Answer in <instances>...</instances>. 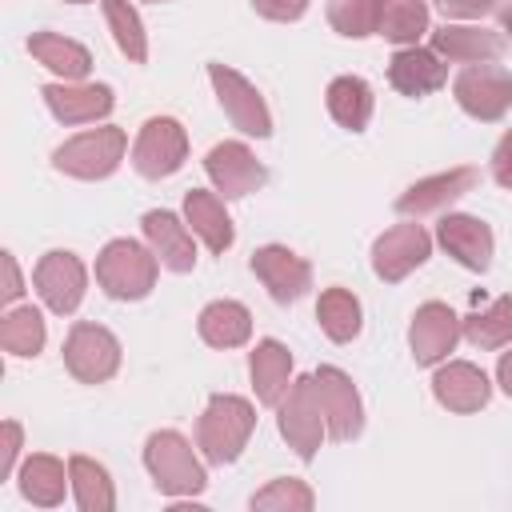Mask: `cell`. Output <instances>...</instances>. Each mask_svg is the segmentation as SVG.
I'll use <instances>...</instances> for the list:
<instances>
[{
  "instance_id": "obj_1",
  "label": "cell",
  "mask_w": 512,
  "mask_h": 512,
  "mask_svg": "<svg viewBox=\"0 0 512 512\" xmlns=\"http://www.w3.org/2000/svg\"><path fill=\"white\" fill-rule=\"evenodd\" d=\"M252 428H256V412L244 396H212L196 424V444L212 464H232L248 444Z\"/></svg>"
},
{
  "instance_id": "obj_2",
  "label": "cell",
  "mask_w": 512,
  "mask_h": 512,
  "mask_svg": "<svg viewBox=\"0 0 512 512\" xmlns=\"http://www.w3.org/2000/svg\"><path fill=\"white\" fill-rule=\"evenodd\" d=\"M144 464L164 496H196L208 484L204 464L180 432H152L144 444Z\"/></svg>"
},
{
  "instance_id": "obj_3",
  "label": "cell",
  "mask_w": 512,
  "mask_h": 512,
  "mask_svg": "<svg viewBox=\"0 0 512 512\" xmlns=\"http://www.w3.org/2000/svg\"><path fill=\"white\" fill-rule=\"evenodd\" d=\"M96 280L112 300H144L156 284V252L136 240H112L96 256Z\"/></svg>"
},
{
  "instance_id": "obj_4",
  "label": "cell",
  "mask_w": 512,
  "mask_h": 512,
  "mask_svg": "<svg viewBox=\"0 0 512 512\" xmlns=\"http://www.w3.org/2000/svg\"><path fill=\"white\" fill-rule=\"evenodd\" d=\"M124 148H128V136L120 128H92L60 144L52 152V164L76 180H104L124 160Z\"/></svg>"
},
{
  "instance_id": "obj_5",
  "label": "cell",
  "mask_w": 512,
  "mask_h": 512,
  "mask_svg": "<svg viewBox=\"0 0 512 512\" xmlns=\"http://www.w3.org/2000/svg\"><path fill=\"white\" fill-rule=\"evenodd\" d=\"M324 408H320V392H316V380L312 376H300L292 380V388L284 392L280 400V436L296 448L300 460H312L316 448H320V436H324Z\"/></svg>"
},
{
  "instance_id": "obj_6",
  "label": "cell",
  "mask_w": 512,
  "mask_h": 512,
  "mask_svg": "<svg viewBox=\"0 0 512 512\" xmlns=\"http://www.w3.org/2000/svg\"><path fill=\"white\" fill-rule=\"evenodd\" d=\"M64 364L80 384H104L120 368V340L100 324H76L64 340Z\"/></svg>"
},
{
  "instance_id": "obj_7",
  "label": "cell",
  "mask_w": 512,
  "mask_h": 512,
  "mask_svg": "<svg viewBox=\"0 0 512 512\" xmlns=\"http://www.w3.org/2000/svg\"><path fill=\"white\" fill-rule=\"evenodd\" d=\"M188 156V136L184 128L172 120V116H152L140 136H136V148H132V164L140 176L148 180H160V176H172Z\"/></svg>"
},
{
  "instance_id": "obj_8",
  "label": "cell",
  "mask_w": 512,
  "mask_h": 512,
  "mask_svg": "<svg viewBox=\"0 0 512 512\" xmlns=\"http://www.w3.org/2000/svg\"><path fill=\"white\" fill-rule=\"evenodd\" d=\"M460 108L476 120H500L512 104V76L496 64H472L452 84Z\"/></svg>"
},
{
  "instance_id": "obj_9",
  "label": "cell",
  "mask_w": 512,
  "mask_h": 512,
  "mask_svg": "<svg viewBox=\"0 0 512 512\" xmlns=\"http://www.w3.org/2000/svg\"><path fill=\"white\" fill-rule=\"evenodd\" d=\"M208 76H212V88H216L220 108L228 112V120H232L240 132H248V136H268V132H272V116H268L264 96H260L240 72H232V68H224V64H212Z\"/></svg>"
},
{
  "instance_id": "obj_10",
  "label": "cell",
  "mask_w": 512,
  "mask_h": 512,
  "mask_svg": "<svg viewBox=\"0 0 512 512\" xmlns=\"http://www.w3.org/2000/svg\"><path fill=\"white\" fill-rule=\"evenodd\" d=\"M428 252H432V236H428L416 220H408V224L388 228V232L372 244V268H376L380 280L396 284V280H404L412 268H420V264L428 260Z\"/></svg>"
},
{
  "instance_id": "obj_11",
  "label": "cell",
  "mask_w": 512,
  "mask_h": 512,
  "mask_svg": "<svg viewBox=\"0 0 512 512\" xmlns=\"http://www.w3.org/2000/svg\"><path fill=\"white\" fill-rule=\"evenodd\" d=\"M252 272L264 280V288L272 292V300L292 304L312 288V268L304 256H296L284 244H264L252 252Z\"/></svg>"
},
{
  "instance_id": "obj_12",
  "label": "cell",
  "mask_w": 512,
  "mask_h": 512,
  "mask_svg": "<svg viewBox=\"0 0 512 512\" xmlns=\"http://www.w3.org/2000/svg\"><path fill=\"white\" fill-rule=\"evenodd\" d=\"M456 340H460V320L448 304L428 300L416 308L412 328H408V344H412L416 364H440L456 348Z\"/></svg>"
},
{
  "instance_id": "obj_13",
  "label": "cell",
  "mask_w": 512,
  "mask_h": 512,
  "mask_svg": "<svg viewBox=\"0 0 512 512\" xmlns=\"http://www.w3.org/2000/svg\"><path fill=\"white\" fill-rule=\"evenodd\" d=\"M312 380H316V392H320V408H324L328 432H332L336 440L360 436V428H364V408H360L356 384H352L340 368H320V372H312Z\"/></svg>"
},
{
  "instance_id": "obj_14",
  "label": "cell",
  "mask_w": 512,
  "mask_h": 512,
  "mask_svg": "<svg viewBox=\"0 0 512 512\" xmlns=\"http://www.w3.org/2000/svg\"><path fill=\"white\" fill-rule=\"evenodd\" d=\"M204 168H208L212 184H216L228 200L256 192V188L264 184V176H268V172H264V164L252 156V148H248V144H240V140H224V144H216V148L208 152Z\"/></svg>"
},
{
  "instance_id": "obj_15",
  "label": "cell",
  "mask_w": 512,
  "mask_h": 512,
  "mask_svg": "<svg viewBox=\"0 0 512 512\" xmlns=\"http://www.w3.org/2000/svg\"><path fill=\"white\" fill-rule=\"evenodd\" d=\"M32 280H36V292L44 296V304L52 312H60V316L76 312V304L84 296V264L72 252H48V256H40Z\"/></svg>"
},
{
  "instance_id": "obj_16",
  "label": "cell",
  "mask_w": 512,
  "mask_h": 512,
  "mask_svg": "<svg viewBox=\"0 0 512 512\" xmlns=\"http://www.w3.org/2000/svg\"><path fill=\"white\" fill-rule=\"evenodd\" d=\"M476 180H480L476 168H452V172L416 180V184L396 200V208H400L404 216H428V212H440L444 204H452V200H460L464 192H472Z\"/></svg>"
},
{
  "instance_id": "obj_17",
  "label": "cell",
  "mask_w": 512,
  "mask_h": 512,
  "mask_svg": "<svg viewBox=\"0 0 512 512\" xmlns=\"http://www.w3.org/2000/svg\"><path fill=\"white\" fill-rule=\"evenodd\" d=\"M432 392H436V400H440L448 412H476V408L488 404L492 384H488V376H484L476 364L452 360V364H444V368L432 376Z\"/></svg>"
},
{
  "instance_id": "obj_18",
  "label": "cell",
  "mask_w": 512,
  "mask_h": 512,
  "mask_svg": "<svg viewBox=\"0 0 512 512\" xmlns=\"http://www.w3.org/2000/svg\"><path fill=\"white\" fill-rule=\"evenodd\" d=\"M440 244L472 272H484L492 264V228L476 216H460V212H448L436 228Z\"/></svg>"
},
{
  "instance_id": "obj_19",
  "label": "cell",
  "mask_w": 512,
  "mask_h": 512,
  "mask_svg": "<svg viewBox=\"0 0 512 512\" xmlns=\"http://www.w3.org/2000/svg\"><path fill=\"white\" fill-rule=\"evenodd\" d=\"M44 100H48L52 116L64 124H88V120H100L112 112V88H104V84H76V80L48 84Z\"/></svg>"
},
{
  "instance_id": "obj_20",
  "label": "cell",
  "mask_w": 512,
  "mask_h": 512,
  "mask_svg": "<svg viewBox=\"0 0 512 512\" xmlns=\"http://www.w3.org/2000/svg\"><path fill=\"white\" fill-rule=\"evenodd\" d=\"M388 80L396 92L404 96H424V92H436L444 80H448V64H440V52L432 48H400L388 64Z\"/></svg>"
},
{
  "instance_id": "obj_21",
  "label": "cell",
  "mask_w": 512,
  "mask_h": 512,
  "mask_svg": "<svg viewBox=\"0 0 512 512\" xmlns=\"http://www.w3.org/2000/svg\"><path fill=\"white\" fill-rule=\"evenodd\" d=\"M144 236H148L156 260H160L164 268H172V272H192V264H196V244H192V232H188L172 212H164V208L148 212V216H144Z\"/></svg>"
},
{
  "instance_id": "obj_22",
  "label": "cell",
  "mask_w": 512,
  "mask_h": 512,
  "mask_svg": "<svg viewBox=\"0 0 512 512\" xmlns=\"http://www.w3.org/2000/svg\"><path fill=\"white\" fill-rule=\"evenodd\" d=\"M432 48L456 64H492L504 56V36L500 32H488V28H456V24H444L436 36H432Z\"/></svg>"
},
{
  "instance_id": "obj_23",
  "label": "cell",
  "mask_w": 512,
  "mask_h": 512,
  "mask_svg": "<svg viewBox=\"0 0 512 512\" xmlns=\"http://www.w3.org/2000/svg\"><path fill=\"white\" fill-rule=\"evenodd\" d=\"M248 372H252V388H256V400L260 404H280L284 392L292 388V356L280 340H260L252 348V360H248Z\"/></svg>"
},
{
  "instance_id": "obj_24",
  "label": "cell",
  "mask_w": 512,
  "mask_h": 512,
  "mask_svg": "<svg viewBox=\"0 0 512 512\" xmlns=\"http://www.w3.org/2000/svg\"><path fill=\"white\" fill-rule=\"evenodd\" d=\"M28 52L44 68H52L56 76H64V80H84L88 68H92L88 48L76 44V40H68V36H60V32H32L28 36Z\"/></svg>"
},
{
  "instance_id": "obj_25",
  "label": "cell",
  "mask_w": 512,
  "mask_h": 512,
  "mask_svg": "<svg viewBox=\"0 0 512 512\" xmlns=\"http://www.w3.org/2000/svg\"><path fill=\"white\" fill-rule=\"evenodd\" d=\"M184 216H188V224H192V232L212 248V252H224V248H232V240H236V232H232V220H228V212H224V204L212 196V192H204V188H192L188 196H184Z\"/></svg>"
},
{
  "instance_id": "obj_26",
  "label": "cell",
  "mask_w": 512,
  "mask_h": 512,
  "mask_svg": "<svg viewBox=\"0 0 512 512\" xmlns=\"http://www.w3.org/2000/svg\"><path fill=\"white\" fill-rule=\"evenodd\" d=\"M200 336L212 348H236V344H244L252 336V316L236 300H212L200 312Z\"/></svg>"
},
{
  "instance_id": "obj_27",
  "label": "cell",
  "mask_w": 512,
  "mask_h": 512,
  "mask_svg": "<svg viewBox=\"0 0 512 512\" xmlns=\"http://www.w3.org/2000/svg\"><path fill=\"white\" fill-rule=\"evenodd\" d=\"M72 480V476H68ZM64 464L56 460V456H44V452H36V456H28L24 464H20V492H24V500H32V504H40V508H56L60 500H64Z\"/></svg>"
},
{
  "instance_id": "obj_28",
  "label": "cell",
  "mask_w": 512,
  "mask_h": 512,
  "mask_svg": "<svg viewBox=\"0 0 512 512\" xmlns=\"http://www.w3.org/2000/svg\"><path fill=\"white\" fill-rule=\"evenodd\" d=\"M328 112L340 128L364 132V124L372 116V88L360 76H336L328 84Z\"/></svg>"
},
{
  "instance_id": "obj_29",
  "label": "cell",
  "mask_w": 512,
  "mask_h": 512,
  "mask_svg": "<svg viewBox=\"0 0 512 512\" xmlns=\"http://www.w3.org/2000/svg\"><path fill=\"white\" fill-rule=\"evenodd\" d=\"M316 320L324 328L328 340L336 344H348L360 336V300L348 292V288H324L320 300H316Z\"/></svg>"
},
{
  "instance_id": "obj_30",
  "label": "cell",
  "mask_w": 512,
  "mask_h": 512,
  "mask_svg": "<svg viewBox=\"0 0 512 512\" xmlns=\"http://www.w3.org/2000/svg\"><path fill=\"white\" fill-rule=\"evenodd\" d=\"M68 476H72L76 504H80L84 512H112L116 492H112V480H108L104 464H96V460H88V456H72V460H68Z\"/></svg>"
},
{
  "instance_id": "obj_31",
  "label": "cell",
  "mask_w": 512,
  "mask_h": 512,
  "mask_svg": "<svg viewBox=\"0 0 512 512\" xmlns=\"http://www.w3.org/2000/svg\"><path fill=\"white\" fill-rule=\"evenodd\" d=\"M460 332H464L476 348H504V344L512 340V296H500V300H492L488 308L472 312V316L460 324Z\"/></svg>"
},
{
  "instance_id": "obj_32",
  "label": "cell",
  "mask_w": 512,
  "mask_h": 512,
  "mask_svg": "<svg viewBox=\"0 0 512 512\" xmlns=\"http://www.w3.org/2000/svg\"><path fill=\"white\" fill-rule=\"evenodd\" d=\"M0 344L12 356H36L44 348V316L28 304V308H12L0 324Z\"/></svg>"
},
{
  "instance_id": "obj_33",
  "label": "cell",
  "mask_w": 512,
  "mask_h": 512,
  "mask_svg": "<svg viewBox=\"0 0 512 512\" xmlns=\"http://www.w3.org/2000/svg\"><path fill=\"white\" fill-rule=\"evenodd\" d=\"M428 28V8L420 0H384L380 8V36L392 44H416Z\"/></svg>"
},
{
  "instance_id": "obj_34",
  "label": "cell",
  "mask_w": 512,
  "mask_h": 512,
  "mask_svg": "<svg viewBox=\"0 0 512 512\" xmlns=\"http://www.w3.org/2000/svg\"><path fill=\"white\" fill-rule=\"evenodd\" d=\"M104 4V16H108V28L116 36V48L140 64L148 56V40H144V24H140V12L128 4V0H100Z\"/></svg>"
},
{
  "instance_id": "obj_35",
  "label": "cell",
  "mask_w": 512,
  "mask_h": 512,
  "mask_svg": "<svg viewBox=\"0 0 512 512\" xmlns=\"http://www.w3.org/2000/svg\"><path fill=\"white\" fill-rule=\"evenodd\" d=\"M380 8L384 0H328V20L340 36H372L380 32Z\"/></svg>"
},
{
  "instance_id": "obj_36",
  "label": "cell",
  "mask_w": 512,
  "mask_h": 512,
  "mask_svg": "<svg viewBox=\"0 0 512 512\" xmlns=\"http://www.w3.org/2000/svg\"><path fill=\"white\" fill-rule=\"evenodd\" d=\"M316 504L312 488L304 480H272L268 488H260L252 496V508H272V512H308Z\"/></svg>"
},
{
  "instance_id": "obj_37",
  "label": "cell",
  "mask_w": 512,
  "mask_h": 512,
  "mask_svg": "<svg viewBox=\"0 0 512 512\" xmlns=\"http://www.w3.org/2000/svg\"><path fill=\"white\" fill-rule=\"evenodd\" d=\"M20 424L16 420H4L0 424V480L12 472V464H16V452H20Z\"/></svg>"
},
{
  "instance_id": "obj_38",
  "label": "cell",
  "mask_w": 512,
  "mask_h": 512,
  "mask_svg": "<svg viewBox=\"0 0 512 512\" xmlns=\"http://www.w3.org/2000/svg\"><path fill=\"white\" fill-rule=\"evenodd\" d=\"M252 8L268 20H296V16H304L308 0H252Z\"/></svg>"
},
{
  "instance_id": "obj_39",
  "label": "cell",
  "mask_w": 512,
  "mask_h": 512,
  "mask_svg": "<svg viewBox=\"0 0 512 512\" xmlns=\"http://www.w3.org/2000/svg\"><path fill=\"white\" fill-rule=\"evenodd\" d=\"M492 176L504 188H512V132H504L500 144H496V152H492Z\"/></svg>"
},
{
  "instance_id": "obj_40",
  "label": "cell",
  "mask_w": 512,
  "mask_h": 512,
  "mask_svg": "<svg viewBox=\"0 0 512 512\" xmlns=\"http://www.w3.org/2000/svg\"><path fill=\"white\" fill-rule=\"evenodd\" d=\"M444 16H484L496 8V0H436Z\"/></svg>"
},
{
  "instance_id": "obj_41",
  "label": "cell",
  "mask_w": 512,
  "mask_h": 512,
  "mask_svg": "<svg viewBox=\"0 0 512 512\" xmlns=\"http://www.w3.org/2000/svg\"><path fill=\"white\" fill-rule=\"evenodd\" d=\"M0 268H4V288H0V300L4 304H12L24 288H20V272H16V260H12V252H0Z\"/></svg>"
},
{
  "instance_id": "obj_42",
  "label": "cell",
  "mask_w": 512,
  "mask_h": 512,
  "mask_svg": "<svg viewBox=\"0 0 512 512\" xmlns=\"http://www.w3.org/2000/svg\"><path fill=\"white\" fill-rule=\"evenodd\" d=\"M496 380H500V388L512 396V352L500 356V364H496Z\"/></svg>"
},
{
  "instance_id": "obj_43",
  "label": "cell",
  "mask_w": 512,
  "mask_h": 512,
  "mask_svg": "<svg viewBox=\"0 0 512 512\" xmlns=\"http://www.w3.org/2000/svg\"><path fill=\"white\" fill-rule=\"evenodd\" d=\"M500 24L512 32V4H504V8H500Z\"/></svg>"
},
{
  "instance_id": "obj_44",
  "label": "cell",
  "mask_w": 512,
  "mask_h": 512,
  "mask_svg": "<svg viewBox=\"0 0 512 512\" xmlns=\"http://www.w3.org/2000/svg\"><path fill=\"white\" fill-rule=\"evenodd\" d=\"M68 4H84V0H68Z\"/></svg>"
}]
</instances>
